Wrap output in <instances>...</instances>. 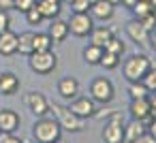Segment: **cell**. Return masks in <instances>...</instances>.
I'll use <instances>...</instances> for the list:
<instances>
[{"label": "cell", "instance_id": "39", "mask_svg": "<svg viewBox=\"0 0 156 143\" xmlns=\"http://www.w3.org/2000/svg\"><path fill=\"white\" fill-rule=\"evenodd\" d=\"M120 5H124L126 9H133V7L137 5V0H122V2H120Z\"/></svg>", "mask_w": 156, "mask_h": 143}, {"label": "cell", "instance_id": "31", "mask_svg": "<svg viewBox=\"0 0 156 143\" xmlns=\"http://www.w3.org/2000/svg\"><path fill=\"white\" fill-rule=\"evenodd\" d=\"M71 11L73 13H88L90 11V0H73Z\"/></svg>", "mask_w": 156, "mask_h": 143}, {"label": "cell", "instance_id": "24", "mask_svg": "<svg viewBox=\"0 0 156 143\" xmlns=\"http://www.w3.org/2000/svg\"><path fill=\"white\" fill-rule=\"evenodd\" d=\"M128 94L130 98H147L150 90L143 85V81H128Z\"/></svg>", "mask_w": 156, "mask_h": 143}, {"label": "cell", "instance_id": "43", "mask_svg": "<svg viewBox=\"0 0 156 143\" xmlns=\"http://www.w3.org/2000/svg\"><path fill=\"white\" fill-rule=\"evenodd\" d=\"M94 2H98V0H90V5H94Z\"/></svg>", "mask_w": 156, "mask_h": 143}, {"label": "cell", "instance_id": "14", "mask_svg": "<svg viewBox=\"0 0 156 143\" xmlns=\"http://www.w3.org/2000/svg\"><path fill=\"white\" fill-rule=\"evenodd\" d=\"M20 90V77L11 71L0 73V94L2 96H13Z\"/></svg>", "mask_w": 156, "mask_h": 143}, {"label": "cell", "instance_id": "29", "mask_svg": "<svg viewBox=\"0 0 156 143\" xmlns=\"http://www.w3.org/2000/svg\"><path fill=\"white\" fill-rule=\"evenodd\" d=\"M101 64H103L105 68H115V66L120 64V56L105 51V54H103V58H101Z\"/></svg>", "mask_w": 156, "mask_h": 143}, {"label": "cell", "instance_id": "27", "mask_svg": "<svg viewBox=\"0 0 156 143\" xmlns=\"http://www.w3.org/2000/svg\"><path fill=\"white\" fill-rule=\"evenodd\" d=\"M141 81H143V85L150 90V94H154V92H156V68L152 66V68L143 75V79H141Z\"/></svg>", "mask_w": 156, "mask_h": 143}, {"label": "cell", "instance_id": "12", "mask_svg": "<svg viewBox=\"0 0 156 143\" xmlns=\"http://www.w3.org/2000/svg\"><path fill=\"white\" fill-rule=\"evenodd\" d=\"M22 124V117L13 109H2L0 111V132H15Z\"/></svg>", "mask_w": 156, "mask_h": 143}, {"label": "cell", "instance_id": "11", "mask_svg": "<svg viewBox=\"0 0 156 143\" xmlns=\"http://www.w3.org/2000/svg\"><path fill=\"white\" fill-rule=\"evenodd\" d=\"M126 34H128V39L130 41H135L137 45H150V32L141 26V22L139 19H130L128 24H126Z\"/></svg>", "mask_w": 156, "mask_h": 143}, {"label": "cell", "instance_id": "47", "mask_svg": "<svg viewBox=\"0 0 156 143\" xmlns=\"http://www.w3.org/2000/svg\"><path fill=\"white\" fill-rule=\"evenodd\" d=\"M34 143H37V141H34Z\"/></svg>", "mask_w": 156, "mask_h": 143}, {"label": "cell", "instance_id": "37", "mask_svg": "<svg viewBox=\"0 0 156 143\" xmlns=\"http://www.w3.org/2000/svg\"><path fill=\"white\" fill-rule=\"evenodd\" d=\"M15 7V0H0V9L2 11H11Z\"/></svg>", "mask_w": 156, "mask_h": 143}, {"label": "cell", "instance_id": "16", "mask_svg": "<svg viewBox=\"0 0 156 143\" xmlns=\"http://www.w3.org/2000/svg\"><path fill=\"white\" fill-rule=\"evenodd\" d=\"M17 54V34L9 28L0 34V56H13Z\"/></svg>", "mask_w": 156, "mask_h": 143}, {"label": "cell", "instance_id": "36", "mask_svg": "<svg viewBox=\"0 0 156 143\" xmlns=\"http://www.w3.org/2000/svg\"><path fill=\"white\" fill-rule=\"evenodd\" d=\"M145 130H147V132H150V134L156 139V117H152V120L145 124Z\"/></svg>", "mask_w": 156, "mask_h": 143}, {"label": "cell", "instance_id": "13", "mask_svg": "<svg viewBox=\"0 0 156 143\" xmlns=\"http://www.w3.org/2000/svg\"><path fill=\"white\" fill-rule=\"evenodd\" d=\"M58 94L64 98V100H73L75 96H79V81L75 77H62L58 81Z\"/></svg>", "mask_w": 156, "mask_h": 143}, {"label": "cell", "instance_id": "32", "mask_svg": "<svg viewBox=\"0 0 156 143\" xmlns=\"http://www.w3.org/2000/svg\"><path fill=\"white\" fill-rule=\"evenodd\" d=\"M32 7H37V0H15V11H20V13H26L28 9H32Z\"/></svg>", "mask_w": 156, "mask_h": 143}, {"label": "cell", "instance_id": "33", "mask_svg": "<svg viewBox=\"0 0 156 143\" xmlns=\"http://www.w3.org/2000/svg\"><path fill=\"white\" fill-rule=\"evenodd\" d=\"M11 28V17H9V11H2L0 9V34H2L5 30Z\"/></svg>", "mask_w": 156, "mask_h": 143}, {"label": "cell", "instance_id": "10", "mask_svg": "<svg viewBox=\"0 0 156 143\" xmlns=\"http://www.w3.org/2000/svg\"><path fill=\"white\" fill-rule=\"evenodd\" d=\"M128 111H130L133 120H139V122L147 124L152 120V115H150V96L147 98H130Z\"/></svg>", "mask_w": 156, "mask_h": 143}, {"label": "cell", "instance_id": "6", "mask_svg": "<svg viewBox=\"0 0 156 143\" xmlns=\"http://www.w3.org/2000/svg\"><path fill=\"white\" fill-rule=\"evenodd\" d=\"M103 141L105 143H124V122H122L120 113H111L109 122H105Z\"/></svg>", "mask_w": 156, "mask_h": 143}, {"label": "cell", "instance_id": "15", "mask_svg": "<svg viewBox=\"0 0 156 143\" xmlns=\"http://www.w3.org/2000/svg\"><path fill=\"white\" fill-rule=\"evenodd\" d=\"M37 9L43 15V19H49L51 22L56 17H60L62 2H58V0H37Z\"/></svg>", "mask_w": 156, "mask_h": 143}, {"label": "cell", "instance_id": "2", "mask_svg": "<svg viewBox=\"0 0 156 143\" xmlns=\"http://www.w3.org/2000/svg\"><path fill=\"white\" fill-rule=\"evenodd\" d=\"M49 111H54V115H56L62 130H69V132H81L83 130V120L77 117L69 107L58 105V103H49Z\"/></svg>", "mask_w": 156, "mask_h": 143}, {"label": "cell", "instance_id": "17", "mask_svg": "<svg viewBox=\"0 0 156 143\" xmlns=\"http://www.w3.org/2000/svg\"><path fill=\"white\" fill-rule=\"evenodd\" d=\"M47 34L51 37L54 45H56V43H62V41H66V37L71 34V32H69V24H66L64 19H60V17H56V19H51Z\"/></svg>", "mask_w": 156, "mask_h": 143}, {"label": "cell", "instance_id": "22", "mask_svg": "<svg viewBox=\"0 0 156 143\" xmlns=\"http://www.w3.org/2000/svg\"><path fill=\"white\" fill-rule=\"evenodd\" d=\"M32 45H34V51H49L54 47V41L47 32H34Z\"/></svg>", "mask_w": 156, "mask_h": 143}, {"label": "cell", "instance_id": "46", "mask_svg": "<svg viewBox=\"0 0 156 143\" xmlns=\"http://www.w3.org/2000/svg\"><path fill=\"white\" fill-rule=\"evenodd\" d=\"M58 2H64V0H58Z\"/></svg>", "mask_w": 156, "mask_h": 143}, {"label": "cell", "instance_id": "19", "mask_svg": "<svg viewBox=\"0 0 156 143\" xmlns=\"http://www.w3.org/2000/svg\"><path fill=\"white\" fill-rule=\"evenodd\" d=\"M113 37V30L107 28V26H94L92 32H90V39H92V45H98V47H105V43Z\"/></svg>", "mask_w": 156, "mask_h": 143}, {"label": "cell", "instance_id": "4", "mask_svg": "<svg viewBox=\"0 0 156 143\" xmlns=\"http://www.w3.org/2000/svg\"><path fill=\"white\" fill-rule=\"evenodd\" d=\"M28 64H30L32 73H37V75H49V73L56 71L58 58H56V54L51 49L49 51H32L28 56Z\"/></svg>", "mask_w": 156, "mask_h": 143}, {"label": "cell", "instance_id": "42", "mask_svg": "<svg viewBox=\"0 0 156 143\" xmlns=\"http://www.w3.org/2000/svg\"><path fill=\"white\" fill-rule=\"evenodd\" d=\"M150 2H152V7H154V11H156V0H150Z\"/></svg>", "mask_w": 156, "mask_h": 143}, {"label": "cell", "instance_id": "30", "mask_svg": "<svg viewBox=\"0 0 156 143\" xmlns=\"http://www.w3.org/2000/svg\"><path fill=\"white\" fill-rule=\"evenodd\" d=\"M139 22H141V26H143L147 32H154V30H156V13H147V15L139 17Z\"/></svg>", "mask_w": 156, "mask_h": 143}, {"label": "cell", "instance_id": "41", "mask_svg": "<svg viewBox=\"0 0 156 143\" xmlns=\"http://www.w3.org/2000/svg\"><path fill=\"white\" fill-rule=\"evenodd\" d=\"M107 2H111V5L115 7V5H120V2H122V0H107Z\"/></svg>", "mask_w": 156, "mask_h": 143}, {"label": "cell", "instance_id": "28", "mask_svg": "<svg viewBox=\"0 0 156 143\" xmlns=\"http://www.w3.org/2000/svg\"><path fill=\"white\" fill-rule=\"evenodd\" d=\"M24 15H26V22H28L30 26H39V24L43 22V15L39 13V9H37V7H32V9H28V11H26Z\"/></svg>", "mask_w": 156, "mask_h": 143}, {"label": "cell", "instance_id": "38", "mask_svg": "<svg viewBox=\"0 0 156 143\" xmlns=\"http://www.w3.org/2000/svg\"><path fill=\"white\" fill-rule=\"evenodd\" d=\"M150 115L156 117V92H154V96L150 94Z\"/></svg>", "mask_w": 156, "mask_h": 143}, {"label": "cell", "instance_id": "5", "mask_svg": "<svg viewBox=\"0 0 156 143\" xmlns=\"http://www.w3.org/2000/svg\"><path fill=\"white\" fill-rule=\"evenodd\" d=\"M90 98L94 103H101V105L111 103L113 100V83L107 77H96L90 83Z\"/></svg>", "mask_w": 156, "mask_h": 143}, {"label": "cell", "instance_id": "20", "mask_svg": "<svg viewBox=\"0 0 156 143\" xmlns=\"http://www.w3.org/2000/svg\"><path fill=\"white\" fill-rule=\"evenodd\" d=\"M145 132V124L139 122V120H130L128 124H124V141L126 143H133L139 134Z\"/></svg>", "mask_w": 156, "mask_h": 143}, {"label": "cell", "instance_id": "34", "mask_svg": "<svg viewBox=\"0 0 156 143\" xmlns=\"http://www.w3.org/2000/svg\"><path fill=\"white\" fill-rule=\"evenodd\" d=\"M0 143H24L15 137V132H0Z\"/></svg>", "mask_w": 156, "mask_h": 143}, {"label": "cell", "instance_id": "45", "mask_svg": "<svg viewBox=\"0 0 156 143\" xmlns=\"http://www.w3.org/2000/svg\"><path fill=\"white\" fill-rule=\"evenodd\" d=\"M64 2H69V5H71V2H73V0H64Z\"/></svg>", "mask_w": 156, "mask_h": 143}, {"label": "cell", "instance_id": "1", "mask_svg": "<svg viewBox=\"0 0 156 143\" xmlns=\"http://www.w3.org/2000/svg\"><path fill=\"white\" fill-rule=\"evenodd\" d=\"M62 137V128L58 124L56 117H39L32 126V139L37 143H56L58 139Z\"/></svg>", "mask_w": 156, "mask_h": 143}, {"label": "cell", "instance_id": "21", "mask_svg": "<svg viewBox=\"0 0 156 143\" xmlns=\"http://www.w3.org/2000/svg\"><path fill=\"white\" fill-rule=\"evenodd\" d=\"M32 39H34V32H22V34H17V51L24 54V56H30L34 51Z\"/></svg>", "mask_w": 156, "mask_h": 143}, {"label": "cell", "instance_id": "18", "mask_svg": "<svg viewBox=\"0 0 156 143\" xmlns=\"http://www.w3.org/2000/svg\"><path fill=\"white\" fill-rule=\"evenodd\" d=\"M90 15H92V19H111L113 17V5L111 2H107V0H98V2H94V5H90V11H88Z\"/></svg>", "mask_w": 156, "mask_h": 143}, {"label": "cell", "instance_id": "40", "mask_svg": "<svg viewBox=\"0 0 156 143\" xmlns=\"http://www.w3.org/2000/svg\"><path fill=\"white\" fill-rule=\"evenodd\" d=\"M150 45H152V49L156 51V30H154V32H150Z\"/></svg>", "mask_w": 156, "mask_h": 143}, {"label": "cell", "instance_id": "7", "mask_svg": "<svg viewBox=\"0 0 156 143\" xmlns=\"http://www.w3.org/2000/svg\"><path fill=\"white\" fill-rule=\"evenodd\" d=\"M66 24H69V32L73 37H88L94 28V19L90 13H73Z\"/></svg>", "mask_w": 156, "mask_h": 143}, {"label": "cell", "instance_id": "23", "mask_svg": "<svg viewBox=\"0 0 156 143\" xmlns=\"http://www.w3.org/2000/svg\"><path fill=\"white\" fill-rule=\"evenodd\" d=\"M103 54H105V49H103V47H98V45H92V43H90V45L83 49V60H86L88 64H101Z\"/></svg>", "mask_w": 156, "mask_h": 143}, {"label": "cell", "instance_id": "26", "mask_svg": "<svg viewBox=\"0 0 156 143\" xmlns=\"http://www.w3.org/2000/svg\"><path fill=\"white\" fill-rule=\"evenodd\" d=\"M133 13H135V19H139V17H143V15H147V13H156L154 11V7H152V2L150 0H137V5L130 9Z\"/></svg>", "mask_w": 156, "mask_h": 143}, {"label": "cell", "instance_id": "25", "mask_svg": "<svg viewBox=\"0 0 156 143\" xmlns=\"http://www.w3.org/2000/svg\"><path fill=\"white\" fill-rule=\"evenodd\" d=\"M105 51H109V54H115V56H120L122 58V54L126 51V45L122 43V39H118V37H111L107 43H105V47H103Z\"/></svg>", "mask_w": 156, "mask_h": 143}, {"label": "cell", "instance_id": "44", "mask_svg": "<svg viewBox=\"0 0 156 143\" xmlns=\"http://www.w3.org/2000/svg\"><path fill=\"white\" fill-rule=\"evenodd\" d=\"M56 143H64V141H62V139H58V141H56Z\"/></svg>", "mask_w": 156, "mask_h": 143}, {"label": "cell", "instance_id": "8", "mask_svg": "<svg viewBox=\"0 0 156 143\" xmlns=\"http://www.w3.org/2000/svg\"><path fill=\"white\" fill-rule=\"evenodd\" d=\"M24 103H26V107H28L37 117H43V115L49 113V100H47L41 92H28V94L24 96Z\"/></svg>", "mask_w": 156, "mask_h": 143}, {"label": "cell", "instance_id": "3", "mask_svg": "<svg viewBox=\"0 0 156 143\" xmlns=\"http://www.w3.org/2000/svg\"><path fill=\"white\" fill-rule=\"evenodd\" d=\"M150 68H152V60H150L147 56H143V54L130 56V58L124 62V66H122L124 77H126L128 81H141L143 75H145Z\"/></svg>", "mask_w": 156, "mask_h": 143}, {"label": "cell", "instance_id": "9", "mask_svg": "<svg viewBox=\"0 0 156 143\" xmlns=\"http://www.w3.org/2000/svg\"><path fill=\"white\" fill-rule=\"evenodd\" d=\"M69 109H71L77 117L86 120V117H92V115L96 113V103H94L90 96H75L73 103L69 105Z\"/></svg>", "mask_w": 156, "mask_h": 143}, {"label": "cell", "instance_id": "35", "mask_svg": "<svg viewBox=\"0 0 156 143\" xmlns=\"http://www.w3.org/2000/svg\"><path fill=\"white\" fill-rule=\"evenodd\" d=\"M133 143H156V139H154V137H152V134L145 130V132H143V134H139V137H137Z\"/></svg>", "mask_w": 156, "mask_h": 143}]
</instances>
